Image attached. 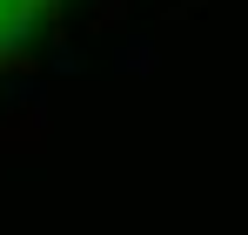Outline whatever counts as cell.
<instances>
[{"instance_id":"obj_1","label":"cell","mask_w":248,"mask_h":235,"mask_svg":"<svg viewBox=\"0 0 248 235\" xmlns=\"http://www.w3.org/2000/svg\"><path fill=\"white\" fill-rule=\"evenodd\" d=\"M61 14H67V0H0V74L27 67L61 34Z\"/></svg>"}]
</instances>
